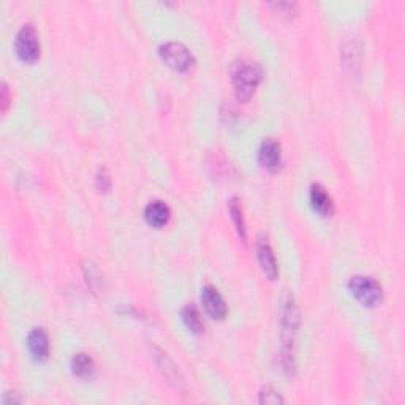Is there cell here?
I'll list each match as a JSON object with an SVG mask.
<instances>
[{"mask_svg":"<svg viewBox=\"0 0 405 405\" xmlns=\"http://www.w3.org/2000/svg\"><path fill=\"white\" fill-rule=\"evenodd\" d=\"M261 79H263V70L257 62L239 59L231 65V83L238 100H250Z\"/></svg>","mask_w":405,"mask_h":405,"instance_id":"cell-1","label":"cell"},{"mask_svg":"<svg viewBox=\"0 0 405 405\" xmlns=\"http://www.w3.org/2000/svg\"><path fill=\"white\" fill-rule=\"evenodd\" d=\"M349 290L362 306L374 307L383 298L382 285L369 276H353L349 280Z\"/></svg>","mask_w":405,"mask_h":405,"instance_id":"cell-2","label":"cell"},{"mask_svg":"<svg viewBox=\"0 0 405 405\" xmlns=\"http://www.w3.org/2000/svg\"><path fill=\"white\" fill-rule=\"evenodd\" d=\"M158 52L163 62L176 72H189L195 65V57L191 51L179 41H167V43L160 46Z\"/></svg>","mask_w":405,"mask_h":405,"instance_id":"cell-3","label":"cell"},{"mask_svg":"<svg viewBox=\"0 0 405 405\" xmlns=\"http://www.w3.org/2000/svg\"><path fill=\"white\" fill-rule=\"evenodd\" d=\"M14 50L23 62L32 63L40 57L39 34H37V29L30 23L24 24L16 34Z\"/></svg>","mask_w":405,"mask_h":405,"instance_id":"cell-4","label":"cell"},{"mask_svg":"<svg viewBox=\"0 0 405 405\" xmlns=\"http://www.w3.org/2000/svg\"><path fill=\"white\" fill-rule=\"evenodd\" d=\"M201 302L207 315L214 320H223L227 317L228 307L223 296L218 293L216 287L206 285L201 290Z\"/></svg>","mask_w":405,"mask_h":405,"instance_id":"cell-5","label":"cell"},{"mask_svg":"<svg viewBox=\"0 0 405 405\" xmlns=\"http://www.w3.org/2000/svg\"><path fill=\"white\" fill-rule=\"evenodd\" d=\"M258 162L268 172H277L282 165V146L279 141L268 138L258 149Z\"/></svg>","mask_w":405,"mask_h":405,"instance_id":"cell-6","label":"cell"},{"mask_svg":"<svg viewBox=\"0 0 405 405\" xmlns=\"http://www.w3.org/2000/svg\"><path fill=\"white\" fill-rule=\"evenodd\" d=\"M255 249H257V257L258 263L263 269V273L269 277L271 280H274L277 274H279V268H277L276 255L273 252V247L268 241V238L260 236L257 239V244H255Z\"/></svg>","mask_w":405,"mask_h":405,"instance_id":"cell-7","label":"cell"},{"mask_svg":"<svg viewBox=\"0 0 405 405\" xmlns=\"http://www.w3.org/2000/svg\"><path fill=\"white\" fill-rule=\"evenodd\" d=\"M154 358H156V364L158 367V371L162 372V375L172 383L176 390H183V388L185 386L184 377L180 375L178 366L168 358L167 353H163L162 350L156 349V351H154Z\"/></svg>","mask_w":405,"mask_h":405,"instance_id":"cell-8","label":"cell"},{"mask_svg":"<svg viewBox=\"0 0 405 405\" xmlns=\"http://www.w3.org/2000/svg\"><path fill=\"white\" fill-rule=\"evenodd\" d=\"M28 347L32 358L45 361L50 356V339L43 328H34L28 335Z\"/></svg>","mask_w":405,"mask_h":405,"instance_id":"cell-9","label":"cell"},{"mask_svg":"<svg viewBox=\"0 0 405 405\" xmlns=\"http://www.w3.org/2000/svg\"><path fill=\"white\" fill-rule=\"evenodd\" d=\"M311 205L313 211L318 212L322 217H329L334 212V202L328 190L322 184H312L311 187Z\"/></svg>","mask_w":405,"mask_h":405,"instance_id":"cell-10","label":"cell"},{"mask_svg":"<svg viewBox=\"0 0 405 405\" xmlns=\"http://www.w3.org/2000/svg\"><path fill=\"white\" fill-rule=\"evenodd\" d=\"M145 217H146V222L151 227L162 228L169 222L172 211H169V206L165 201L154 200L146 206Z\"/></svg>","mask_w":405,"mask_h":405,"instance_id":"cell-11","label":"cell"},{"mask_svg":"<svg viewBox=\"0 0 405 405\" xmlns=\"http://www.w3.org/2000/svg\"><path fill=\"white\" fill-rule=\"evenodd\" d=\"M72 372L78 378L87 380L95 374V362L87 353H76L72 358Z\"/></svg>","mask_w":405,"mask_h":405,"instance_id":"cell-12","label":"cell"},{"mask_svg":"<svg viewBox=\"0 0 405 405\" xmlns=\"http://www.w3.org/2000/svg\"><path fill=\"white\" fill-rule=\"evenodd\" d=\"M180 317H183V322L191 333L201 334L205 331V323H202L201 313L195 304H185L183 311H180Z\"/></svg>","mask_w":405,"mask_h":405,"instance_id":"cell-13","label":"cell"},{"mask_svg":"<svg viewBox=\"0 0 405 405\" xmlns=\"http://www.w3.org/2000/svg\"><path fill=\"white\" fill-rule=\"evenodd\" d=\"M228 209H230V214H231L234 225H236V230L239 233V236L242 238V241H246L247 231H246V222H244L241 202H239L238 198H231L230 202H228Z\"/></svg>","mask_w":405,"mask_h":405,"instance_id":"cell-14","label":"cell"},{"mask_svg":"<svg viewBox=\"0 0 405 405\" xmlns=\"http://www.w3.org/2000/svg\"><path fill=\"white\" fill-rule=\"evenodd\" d=\"M258 402L263 405H279V404H284L285 399L282 397L280 393L276 391L273 386H264L263 390L260 391Z\"/></svg>","mask_w":405,"mask_h":405,"instance_id":"cell-15","label":"cell"},{"mask_svg":"<svg viewBox=\"0 0 405 405\" xmlns=\"http://www.w3.org/2000/svg\"><path fill=\"white\" fill-rule=\"evenodd\" d=\"M84 274H86L87 277V284L92 287V289H95V285H101V274L98 273L97 266H95L94 263H90V261H87L86 264H84Z\"/></svg>","mask_w":405,"mask_h":405,"instance_id":"cell-16","label":"cell"},{"mask_svg":"<svg viewBox=\"0 0 405 405\" xmlns=\"http://www.w3.org/2000/svg\"><path fill=\"white\" fill-rule=\"evenodd\" d=\"M95 183H97V187L101 191H106L110 189L111 185V179H110V174L106 172V168H100L97 176H95Z\"/></svg>","mask_w":405,"mask_h":405,"instance_id":"cell-17","label":"cell"},{"mask_svg":"<svg viewBox=\"0 0 405 405\" xmlns=\"http://www.w3.org/2000/svg\"><path fill=\"white\" fill-rule=\"evenodd\" d=\"M0 105H2V113H5L10 105V89L7 83H2V89H0Z\"/></svg>","mask_w":405,"mask_h":405,"instance_id":"cell-18","label":"cell"},{"mask_svg":"<svg viewBox=\"0 0 405 405\" xmlns=\"http://www.w3.org/2000/svg\"><path fill=\"white\" fill-rule=\"evenodd\" d=\"M274 7H277V10H280L282 14H295L296 12V3H290V2H279V3H274Z\"/></svg>","mask_w":405,"mask_h":405,"instance_id":"cell-19","label":"cell"}]
</instances>
